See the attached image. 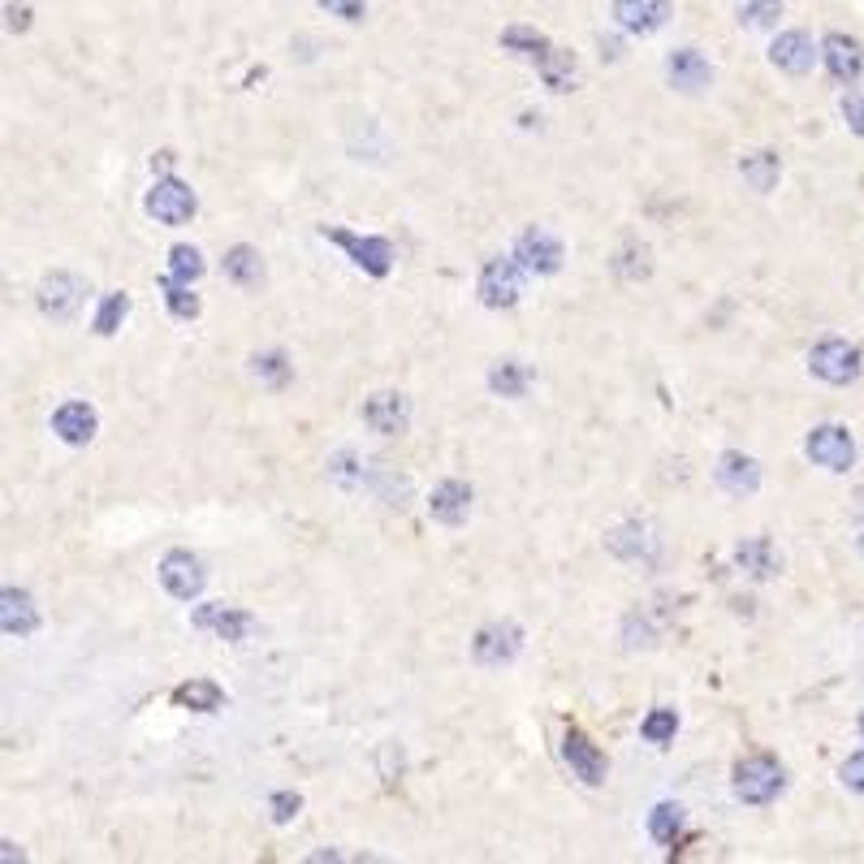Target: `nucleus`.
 <instances>
[{
	"label": "nucleus",
	"mask_w": 864,
	"mask_h": 864,
	"mask_svg": "<svg viewBox=\"0 0 864 864\" xmlns=\"http://www.w3.org/2000/svg\"><path fill=\"white\" fill-rule=\"evenodd\" d=\"M782 787H787V774H782V765L774 761L769 753L744 757V761L735 765V796L744 804H769Z\"/></svg>",
	"instance_id": "obj_1"
},
{
	"label": "nucleus",
	"mask_w": 864,
	"mask_h": 864,
	"mask_svg": "<svg viewBox=\"0 0 864 864\" xmlns=\"http://www.w3.org/2000/svg\"><path fill=\"white\" fill-rule=\"evenodd\" d=\"M809 367H813V376H821L825 385H852L864 372V355L861 346H852L843 338H825V342H817L813 351H809Z\"/></svg>",
	"instance_id": "obj_2"
},
{
	"label": "nucleus",
	"mask_w": 864,
	"mask_h": 864,
	"mask_svg": "<svg viewBox=\"0 0 864 864\" xmlns=\"http://www.w3.org/2000/svg\"><path fill=\"white\" fill-rule=\"evenodd\" d=\"M480 303L502 311V307H514L519 295H523V264L519 259H489L480 268Z\"/></svg>",
	"instance_id": "obj_3"
},
{
	"label": "nucleus",
	"mask_w": 864,
	"mask_h": 864,
	"mask_svg": "<svg viewBox=\"0 0 864 864\" xmlns=\"http://www.w3.org/2000/svg\"><path fill=\"white\" fill-rule=\"evenodd\" d=\"M804 455L813 458L817 467H825V471H847L856 462V441H852V433L843 424H821V428L809 433Z\"/></svg>",
	"instance_id": "obj_4"
},
{
	"label": "nucleus",
	"mask_w": 864,
	"mask_h": 864,
	"mask_svg": "<svg viewBox=\"0 0 864 864\" xmlns=\"http://www.w3.org/2000/svg\"><path fill=\"white\" fill-rule=\"evenodd\" d=\"M320 234H324L329 243H338V247L351 255L363 273H372V277H385V273L394 268V247H390L385 238H359V234L338 230V225H324Z\"/></svg>",
	"instance_id": "obj_5"
},
{
	"label": "nucleus",
	"mask_w": 864,
	"mask_h": 864,
	"mask_svg": "<svg viewBox=\"0 0 864 864\" xmlns=\"http://www.w3.org/2000/svg\"><path fill=\"white\" fill-rule=\"evenodd\" d=\"M195 207H200L195 191L178 178H156V186L148 191V212L160 225H186L195 216Z\"/></svg>",
	"instance_id": "obj_6"
},
{
	"label": "nucleus",
	"mask_w": 864,
	"mask_h": 864,
	"mask_svg": "<svg viewBox=\"0 0 864 864\" xmlns=\"http://www.w3.org/2000/svg\"><path fill=\"white\" fill-rule=\"evenodd\" d=\"M83 299H87V281L74 277V273H52V277L40 281V311L49 320H61V324L74 320Z\"/></svg>",
	"instance_id": "obj_7"
},
{
	"label": "nucleus",
	"mask_w": 864,
	"mask_h": 864,
	"mask_svg": "<svg viewBox=\"0 0 864 864\" xmlns=\"http://www.w3.org/2000/svg\"><path fill=\"white\" fill-rule=\"evenodd\" d=\"M204 562L195 558V554H186V550H173V554H164L160 558V584L178 597V601H195L200 593H204Z\"/></svg>",
	"instance_id": "obj_8"
},
{
	"label": "nucleus",
	"mask_w": 864,
	"mask_h": 864,
	"mask_svg": "<svg viewBox=\"0 0 864 864\" xmlns=\"http://www.w3.org/2000/svg\"><path fill=\"white\" fill-rule=\"evenodd\" d=\"M562 757L570 765V774L579 778V782H588V787H601L606 782V774H610V761H606V753L584 735V730H566V739H562Z\"/></svg>",
	"instance_id": "obj_9"
},
{
	"label": "nucleus",
	"mask_w": 864,
	"mask_h": 864,
	"mask_svg": "<svg viewBox=\"0 0 864 864\" xmlns=\"http://www.w3.org/2000/svg\"><path fill=\"white\" fill-rule=\"evenodd\" d=\"M519 649H523V631L514 622H493V627L476 631V640H471V658L480 661V665H489V670L510 665V661L519 658Z\"/></svg>",
	"instance_id": "obj_10"
},
{
	"label": "nucleus",
	"mask_w": 864,
	"mask_h": 864,
	"mask_svg": "<svg viewBox=\"0 0 864 864\" xmlns=\"http://www.w3.org/2000/svg\"><path fill=\"white\" fill-rule=\"evenodd\" d=\"M514 259H519L527 273L550 277V273H558L562 268V243L550 234V230L532 225V230H523V234H519V243H514Z\"/></svg>",
	"instance_id": "obj_11"
},
{
	"label": "nucleus",
	"mask_w": 864,
	"mask_h": 864,
	"mask_svg": "<svg viewBox=\"0 0 864 864\" xmlns=\"http://www.w3.org/2000/svg\"><path fill=\"white\" fill-rule=\"evenodd\" d=\"M821 61H825V70H830V78H834V83L852 87L864 70V49L852 40V35L830 31V35H825V44H821Z\"/></svg>",
	"instance_id": "obj_12"
},
{
	"label": "nucleus",
	"mask_w": 864,
	"mask_h": 864,
	"mask_svg": "<svg viewBox=\"0 0 864 864\" xmlns=\"http://www.w3.org/2000/svg\"><path fill=\"white\" fill-rule=\"evenodd\" d=\"M363 424L381 437H403L410 428V403L403 394H372L363 403Z\"/></svg>",
	"instance_id": "obj_13"
},
{
	"label": "nucleus",
	"mask_w": 864,
	"mask_h": 864,
	"mask_svg": "<svg viewBox=\"0 0 864 864\" xmlns=\"http://www.w3.org/2000/svg\"><path fill=\"white\" fill-rule=\"evenodd\" d=\"M665 78H670L674 92H687L692 96V92H705L710 87L713 70L696 49H674L665 56Z\"/></svg>",
	"instance_id": "obj_14"
},
{
	"label": "nucleus",
	"mask_w": 864,
	"mask_h": 864,
	"mask_svg": "<svg viewBox=\"0 0 864 864\" xmlns=\"http://www.w3.org/2000/svg\"><path fill=\"white\" fill-rule=\"evenodd\" d=\"M614 18L631 35H653L670 22V0H614Z\"/></svg>",
	"instance_id": "obj_15"
},
{
	"label": "nucleus",
	"mask_w": 864,
	"mask_h": 864,
	"mask_svg": "<svg viewBox=\"0 0 864 864\" xmlns=\"http://www.w3.org/2000/svg\"><path fill=\"white\" fill-rule=\"evenodd\" d=\"M191 622H195L200 631H212L216 640H230V644H238V640H243V636L255 627V618L247 610H230V606H221V601L200 606Z\"/></svg>",
	"instance_id": "obj_16"
},
{
	"label": "nucleus",
	"mask_w": 864,
	"mask_h": 864,
	"mask_svg": "<svg viewBox=\"0 0 864 864\" xmlns=\"http://www.w3.org/2000/svg\"><path fill=\"white\" fill-rule=\"evenodd\" d=\"M817 56H821V52H817V44L804 35V31H782V35L769 44V61H774L782 74H796V78L813 70Z\"/></svg>",
	"instance_id": "obj_17"
},
{
	"label": "nucleus",
	"mask_w": 864,
	"mask_h": 864,
	"mask_svg": "<svg viewBox=\"0 0 864 864\" xmlns=\"http://www.w3.org/2000/svg\"><path fill=\"white\" fill-rule=\"evenodd\" d=\"M96 428H100V419H96V410L87 407V403H61V407L52 410V433L65 446H87L96 437Z\"/></svg>",
	"instance_id": "obj_18"
},
{
	"label": "nucleus",
	"mask_w": 864,
	"mask_h": 864,
	"mask_svg": "<svg viewBox=\"0 0 864 864\" xmlns=\"http://www.w3.org/2000/svg\"><path fill=\"white\" fill-rule=\"evenodd\" d=\"M717 484H722L726 493H735V498L757 493V489H761V467H757V458L739 455V450L722 455L717 458Z\"/></svg>",
	"instance_id": "obj_19"
},
{
	"label": "nucleus",
	"mask_w": 864,
	"mask_h": 864,
	"mask_svg": "<svg viewBox=\"0 0 864 864\" xmlns=\"http://www.w3.org/2000/svg\"><path fill=\"white\" fill-rule=\"evenodd\" d=\"M428 514H433L437 523H446V527L467 523V514H471V489H467L462 480H441V484L433 489V498H428Z\"/></svg>",
	"instance_id": "obj_20"
},
{
	"label": "nucleus",
	"mask_w": 864,
	"mask_h": 864,
	"mask_svg": "<svg viewBox=\"0 0 864 864\" xmlns=\"http://www.w3.org/2000/svg\"><path fill=\"white\" fill-rule=\"evenodd\" d=\"M0 627H4V636H18V640H26L40 627V610H35L31 593H22V588L0 593Z\"/></svg>",
	"instance_id": "obj_21"
},
{
	"label": "nucleus",
	"mask_w": 864,
	"mask_h": 864,
	"mask_svg": "<svg viewBox=\"0 0 864 864\" xmlns=\"http://www.w3.org/2000/svg\"><path fill=\"white\" fill-rule=\"evenodd\" d=\"M527 385H532V367L519 363V359H502V363L489 367V390L502 394V398H523Z\"/></svg>",
	"instance_id": "obj_22"
},
{
	"label": "nucleus",
	"mask_w": 864,
	"mask_h": 864,
	"mask_svg": "<svg viewBox=\"0 0 864 864\" xmlns=\"http://www.w3.org/2000/svg\"><path fill=\"white\" fill-rule=\"evenodd\" d=\"M221 268H225V277H230L234 286H243V290L259 286V277H264L259 252H252V247H230L225 259H221Z\"/></svg>",
	"instance_id": "obj_23"
},
{
	"label": "nucleus",
	"mask_w": 864,
	"mask_h": 864,
	"mask_svg": "<svg viewBox=\"0 0 864 864\" xmlns=\"http://www.w3.org/2000/svg\"><path fill=\"white\" fill-rule=\"evenodd\" d=\"M735 562L753 575V579H774L778 575V558H774V545L765 541V536H753V541H744L739 550H735Z\"/></svg>",
	"instance_id": "obj_24"
},
{
	"label": "nucleus",
	"mask_w": 864,
	"mask_h": 864,
	"mask_svg": "<svg viewBox=\"0 0 864 864\" xmlns=\"http://www.w3.org/2000/svg\"><path fill=\"white\" fill-rule=\"evenodd\" d=\"M502 49L514 52V56H523V61H532V65H541V56L554 49L536 26H506L502 31Z\"/></svg>",
	"instance_id": "obj_25"
},
{
	"label": "nucleus",
	"mask_w": 864,
	"mask_h": 864,
	"mask_svg": "<svg viewBox=\"0 0 864 864\" xmlns=\"http://www.w3.org/2000/svg\"><path fill=\"white\" fill-rule=\"evenodd\" d=\"M541 78H545V87L550 92H570L575 87V52L566 49H550L541 56Z\"/></svg>",
	"instance_id": "obj_26"
},
{
	"label": "nucleus",
	"mask_w": 864,
	"mask_h": 864,
	"mask_svg": "<svg viewBox=\"0 0 864 864\" xmlns=\"http://www.w3.org/2000/svg\"><path fill=\"white\" fill-rule=\"evenodd\" d=\"M221 687L216 683H207V679H191V683H182L178 692H173V705H182V710H195V713H216L221 710Z\"/></svg>",
	"instance_id": "obj_27"
},
{
	"label": "nucleus",
	"mask_w": 864,
	"mask_h": 864,
	"mask_svg": "<svg viewBox=\"0 0 864 864\" xmlns=\"http://www.w3.org/2000/svg\"><path fill=\"white\" fill-rule=\"evenodd\" d=\"M739 173H744V182L753 186V191H774V182H778V173H782V164H778V156L774 152H753L739 160Z\"/></svg>",
	"instance_id": "obj_28"
},
{
	"label": "nucleus",
	"mask_w": 864,
	"mask_h": 864,
	"mask_svg": "<svg viewBox=\"0 0 864 864\" xmlns=\"http://www.w3.org/2000/svg\"><path fill=\"white\" fill-rule=\"evenodd\" d=\"M160 295H164V307L178 316V320H195L200 316V299L191 295V286L186 281H178L173 273H164L160 277Z\"/></svg>",
	"instance_id": "obj_29"
},
{
	"label": "nucleus",
	"mask_w": 864,
	"mask_h": 864,
	"mask_svg": "<svg viewBox=\"0 0 864 864\" xmlns=\"http://www.w3.org/2000/svg\"><path fill=\"white\" fill-rule=\"evenodd\" d=\"M649 834L658 839V843H679V834H683V809L679 804H658L653 813H649Z\"/></svg>",
	"instance_id": "obj_30"
},
{
	"label": "nucleus",
	"mask_w": 864,
	"mask_h": 864,
	"mask_svg": "<svg viewBox=\"0 0 864 864\" xmlns=\"http://www.w3.org/2000/svg\"><path fill=\"white\" fill-rule=\"evenodd\" d=\"M130 316V299L121 295V290H113V295H104L100 311H96V333L100 338H113L117 329H121V320Z\"/></svg>",
	"instance_id": "obj_31"
},
{
	"label": "nucleus",
	"mask_w": 864,
	"mask_h": 864,
	"mask_svg": "<svg viewBox=\"0 0 864 864\" xmlns=\"http://www.w3.org/2000/svg\"><path fill=\"white\" fill-rule=\"evenodd\" d=\"M169 273L178 277V281H200L204 277V255L195 252V247H186V243H178L173 252H169Z\"/></svg>",
	"instance_id": "obj_32"
},
{
	"label": "nucleus",
	"mask_w": 864,
	"mask_h": 864,
	"mask_svg": "<svg viewBox=\"0 0 864 864\" xmlns=\"http://www.w3.org/2000/svg\"><path fill=\"white\" fill-rule=\"evenodd\" d=\"M782 18V0H739V22L761 31V26H774Z\"/></svg>",
	"instance_id": "obj_33"
},
{
	"label": "nucleus",
	"mask_w": 864,
	"mask_h": 864,
	"mask_svg": "<svg viewBox=\"0 0 864 864\" xmlns=\"http://www.w3.org/2000/svg\"><path fill=\"white\" fill-rule=\"evenodd\" d=\"M252 372L264 381V385H273V390H281L286 381H290V363L281 351H268V355H255L252 359Z\"/></svg>",
	"instance_id": "obj_34"
},
{
	"label": "nucleus",
	"mask_w": 864,
	"mask_h": 864,
	"mask_svg": "<svg viewBox=\"0 0 864 864\" xmlns=\"http://www.w3.org/2000/svg\"><path fill=\"white\" fill-rule=\"evenodd\" d=\"M674 730H679V717H674V710H653L644 722H640V735L649 739V744H670L674 739Z\"/></svg>",
	"instance_id": "obj_35"
},
{
	"label": "nucleus",
	"mask_w": 864,
	"mask_h": 864,
	"mask_svg": "<svg viewBox=\"0 0 864 864\" xmlns=\"http://www.w3.org/2000/svg\"><path fill=\"white\" fill-rule=\"evenodd\" d=\"M268 809H273V821H277V825H286V821H295V817H299L303 796H299V791H277V796L268 800Z\"/></svg>",
	"instance_id": "obj_36"
},
{
	"label": "nucleus",
	"mask_w": 864,
	"mask_h": 864,
	"mask_svg": "<svg viewBox=\"0 0 864 864\" xmlns=\"http://www.w3.org/2000/svg\"><path fill=\"white\" fill-rule=\"evenodd\" d=\"M843 117H847V126L864 139V87H856V92L843 96Z\"/></svg>",
	"instance_id": "obj_37"
},
{
	"label": "nucleus",
	"mask_w": 864,
	"mask_h": 864,
	"mask_svg": "<svg viewBox=\"0 0 864 864\" xmlns=\"http://www.w3.org/2000/svg\"><path fill=\"white\" fill-rule=\"evenodd\" d=\"M839 778H843V787H852L856 796H864V753L847 757V761H843V769H839Z\"/></svg>",
	"instance_id": "obj_38"
},
{
	"label": "nucleus",
	"mask_w": 864,
	"mask_h": 864,
	"mask_svg": "<svg viewBox=\"0 0 864 864\" xmlns=\"http://www.w3.org/2000/svg\"><path fill=\"white\" fill-rule=\"evenodd\" d=\"M333 18H342V22H359L363 18V0H320Z\"/></svg>",
	"instance_id": "obj_39"
},
{
	"label": "nucleus",
	"mask_w": 864,
	"mask_h": 864,
	"mask_svg": "<svg viewBox=\"0 0 864 864\" xmlns=\"http://www.w3.org/2000/svg\"><path fill=\"white\" fill-rule=\"evenodd\" d=\"M31 26V9L26 4H9V31H26Z\"/></svg>",
	"instance_id": "obj_40"
},
{
	"label": "nucleus",
	"mask_w": 864,
	"mask_h": 864,
	"mask_svg": "<svg viewBox=\"0 0 864 864\" xmlns=\"http://www.w3.org/2000/svg\"><path fill=\"white\" fill-rule=\"evenodd\" d=\"M173 164V152H160V156H152V169H169Z\"/></svg>",
	"instance_id": "obj_41"
},
{
	"label": "nucleus",
	"mask_w": 864,
	"mask_h": 864,
	"mask_svg": "<svg viewBox=\"0 0 864 864\" xmlns=\"http://www.w3.org/2000/svg\"><path fill=\"white\" fill-rule=\"evenodd\" d=\"M861 550H864V527H861Z\"/></svg>",
	"instance_id": "obj_42"
},
{
	"label": "nucleus",
	"mask_w": 864,
	"mask_h": 864,
	"mask_svg": "<svg viewBox=\"0 0 864 864\" xmlns=\"http://www.w3.org/2000/svg\"><path fill=\"white\" fill-rule=\"evenodd\" d=\"M861 735H864V717H861Z\"/></svg>",
	"instance_id": "obj_43"
}]
</instances>
